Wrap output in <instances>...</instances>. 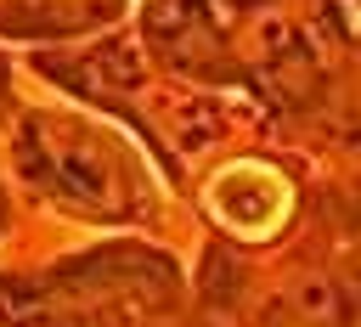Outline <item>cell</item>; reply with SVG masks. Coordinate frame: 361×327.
Returning <instances> with one entry per match:
<instances>
[{
    "label": "cell",
    "mask_w": 361,
    "mask_h": 327,
    "mask_svg": "<svg viewBox=\"0 0 361 327\" xmlns=\"http://www.w3.org/2000/svg\"><path fill=\"white\" fill-rule=\"evenodd\" d=\"M203 197H209V214L243 242L276 237L293 214V180L271 158H231L226 169H214Z\"/></svg>",
    "instance_id": "1"
}]
</instances>
